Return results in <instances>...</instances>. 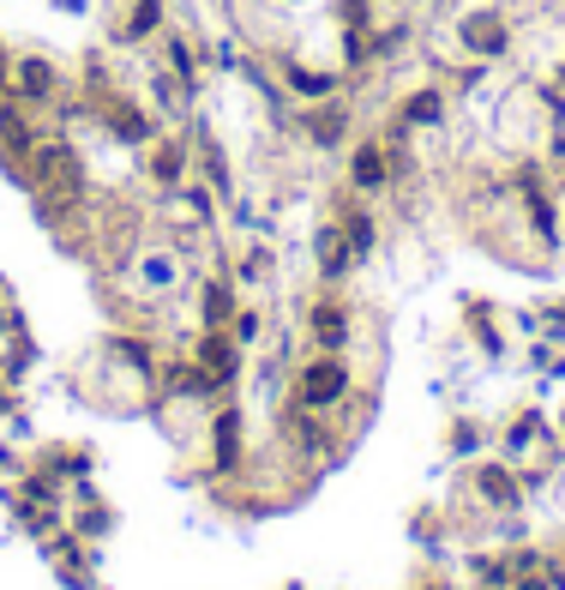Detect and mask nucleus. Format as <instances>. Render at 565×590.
Wrapping results in <instances>:
<instances>
[{"mask_svg":"<svg viewBox=\"0 0 565 590\" xmlns=\"http://www.w3.org/2000/svg\"><path fill=\"white\" fill-rule=\"evenodd\" d=\"M404 121H439V97H434V91H422V97H415L409 109H404Z\"/></svg>","mask_w":565,"mask_h":590,"instance_id":"12","label":"nucleus"},{"mask_svg":"<svg viewBox=\"0 0 565 590\" xmlns=\"http://www.w3.org/2000/svg\"><path fill=\"white\" fill-rule=\"evenodd\" d=\"M0 132H7V145H12V151H31V127H24L12 109H0Z\"/></svg>","mask_w":565,"mask_h":590,"instance_id":"10","label":"nucleus"},{"mask_svg":"<svg viewBox=\"0 0 565 590\" xmlns=\"http://www.w3.org/2000/svg\"><path fill=\"white\" fill-rule=\"evenodd\" d=\"M19 85H24V97H49L54 91V72L42 67V61H24L19 67Z\"/></svg>","mask_w":565,"mask_h":590,"instance_id":"8","label":"nucleus"},{"mask_svg":"<svg viewBox=\"0 0 565 590\" xmlns=\"http://www.w3.org/2000/svg\"><path fill=\"white\" fill-rule=\"evenodd\" d=\"M37 181H42V194H49V199L72 205V199H79V157H72L67 145H42V157H37Z\"/></svg>","mask_w":565,"mask_h":590,"instance_id":"1","label":"nucleus"},{"mask_svg":"<svg viewBox=\"0 0 565 590\" xmlns=\"http://www.w3.org/2000/svg\"><path fill=\"white\" fill-rule=\"evenodd\" d=\"M295 85H301L307 97H319V91H331V79H314V72H295Z\"/></svg>","mask_w":565,"mask_h":590,"instance_id":"16","label":"nucleus"},{"mask_svg":"<svg viewBox=\"0 0 565 590\" xmlns=\"http://www.w3.org/2000/svg\"><path fill=\"white\" fill-rule=\"evenodd\" d=\"M0 85H7V79H0Z\"/></svg>","mask_w":565,"mask_h":590,"instance_id":"18","label":"nucleus"},{"mask_svg":"<svg viewBox=\"0 0 565 590\" xmlns=\"http://www.w3.org/2000/svg\"><path fill=\"white\" fill-rule=\"evenodd\" d=\"M385 181V157L367 145V151H355V187H379Z\"/></svg>","mask_w":565,"mask_h":590,"instance_id":"6","label":"nucleus"},{"mask_svg":"<svg viewBox=\"0 0 565 590\" xmlns=\"http://www.w3.org/2000/svg\"><path fill=\"white\" fill-rule=\"evenodd\" d=\"M157 175H162V181H175V175H181V157L162 151V157H157Z\"/></svg>","mask_w":565,"mask_h":590,"instance_id":"17","label":"nucleus"},{"mask_svg":"<svg viewBox=\"0 0 565 590\" xmlns=\"http://www.w3.org/2000/svg\"><path fill=\"white\" fill-rule=\"evenodd\" d=\"M337 132H344V109H331V115H314V139H319V145H331Z\"/></svg>","mask_w":565,"mask_h":590,"instance_id":"13","label":"nucleus"},{"mask_svg":"<svg viewBox=\"0 0 565 590\" xmlns=\"http://www.w3.org/2000/svg\"><path fill=\"white\" fill-rule=\"evenodd\" d=\"M475 482H482V494H487V500H499V507H512V500H517V482L505 476V470H482Z\"/></svg>","mask_w":565,"mask_h":590,"instance_id":"7","label":"nucleus"},{"mask_svg":"<svg viewBox=\"0 0 565 590\" xmlns=\"http://www.w3.org/2000/svg\"><path fill=\"white\" fill-rule=\"evenodd\" d=\"M349 392V374H344V362H314L301 374V404H314V410H325V404H337V397Z\"/></svg>","mask_w":565,"mask_h":590,"instance_id":"2","label":"nucleus"},{"mask_svg":"<svg viewBox=\"0 0 565 590\" xmlns=\"http://www.w3.org/2000/svg\"><path fill=\"white\" fill-rule=\"evenodd\" d=\"M157 24V0H139V12H132V24H127V37H145Z\"/></svg>","mask_w":565,"mask_h":590,"instance_id":"15","label":"nucleus"},{"mask_svg":"<svg viewBox=\"0 0 565 590\" xmlns=\"http://www.w3.org/2000/svg\"><path fill=\"white\" fill-rule=\"evenodd\" d=\"M314 332H319V344H344V337H349V326H344V314H337V307H319Z\"/></svg>","mask_w":565,"mask_h":590,"instance_id":"9","label":"nucleus"},{"mask_svg":"<svg viewBox=\"0 0 565 590\" xmlns=\"http://www.w3.org/2000/svg\"><path fill=\"white\" fill-rule=\"evenodd\" d=\"M235 452H241V416L222 410L217 416V470H235Z\"/></svg>","mask_w":565,"mask_h":590,"instance_id":"3","label":"nucleus"},{"mask_svg":"<svg viewBox=\"0 0 565 590\" xmlns=\"http://www.w3.org/2000/svg\"><path fill=\"white\" fill-rule=\"evenodd\" d=\"M469 42L482 55H499L505 49V31H499V19H469Z\"/></svg>","mask_w":565,"mask_h":590,"instance_id":"5","label":"nucleus"},{"mask_svg":"<svg viewBox=\"0 0 565 590\" xmlns=\"http://www.w3.org/2000/svg\"><path fill=\"white\" fill-rule=\"evenodd\" d=\"M199 367H211L217 380H229V374H235V350H229V337H205V344H199Z\"/></svg>","mask_w":565,"mask_h":590,"instance_id":"4","label":"nucleus"},{"mask_svg":"<svg viewBox=\"0 0 565 590\" xmlns=\"http://www.w3.org/2000/svg\"><path fill=\"white\" fill-rule=\"evenodd\" d=\"M367 247H374V224H367V217H349V259H361Z\"/></svg>","mask_w":565,"mask_h":590,"instance_id":"11","label":"nucleus"},{"mask_svg":"<svg viewBox=\"0 0 565 590\" xmlns=\"http://www.w3.org/2000/svg\"><path fill=\"white\" fill-rule=\"evenodd\" d=\"M205 319H211V326H222V319H229V289H211V295H205Z\"/></svg>","mask_w":565,"mask_h":590,"instance_id":"14","label":"nucleus"}]
</instances>
